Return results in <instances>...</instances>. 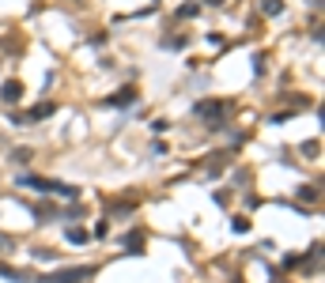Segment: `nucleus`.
Here are the masks:
<instances>
[{
  "instance_id": "nucleus-6",
  "label": "nucleus",
  "mask_w": 325,
  "mask_h": 283,
  "mask_svg": "<svg viewBox=\"0 0 325 283\" xmlns=\"http://www.w3.org/2000/svg\"><path fill=\"white\" fill-rule=\"evenodd\" d=\"M0 276H4V280H19V283H26V280H30L26 272H19V268H8V265H0Z\"/></svg>"
},
{
  "instance_id": "nucleus-7",
  "label": "nucleus",
  "mask_w": 325,
  "mask_h": 283,
  "mask_svg": "<svg viewBox=\"0 0 325 283\" xmlns=\"http://www.w3.org/2000/svg\"><path fill=\"white\" fill-rule=\"evenodd\" d=\"M140 242H144V234H125V249H132V253H140Z\"/></svg>"
},
{
  "instance_id": "nucleus-3",
  "label": "nucleus",
  "mask_w": 325,
  "mask_h": 283,
  "mask_svg": "<svg viewBox=\"0 0 325 283\" xmlns=\"http://www.w3.org/2000/svg\"><path fill=\"white\" fill-rule=\"evenodd\" d=\"M132 102H136V91L132 87H121V91H114L106 98V106H132Z\"/></svg>"
},
{
  "instance_id": "nucleus-2",
  "label": "nucleus",
  "mask_w": 325,
  "mask_h": 283,
  "mask_svg": "<svg viewBox=\"0 0 325 283\" xmlns=\"http://www.w3.org/2000/svg\"><path fill=\"white\" fill-rule=\"evenodd\" d=\"M94 268H64V272H53V276H42L38 283H80V280H91Z\"/></svg>"
},
{
  "instance_id": "nucleus-4",
  "label": "nucleus",
  "mask_w": 325,
  "mask_h": 283,
  "mask_svg": "<svg viewBox=\"0 0 325 283\" xmlns=\"http://www.w3.org/2000/svg\"><path fill=\"white\" fill-rule=\"evenodd\" d=\"M220 113H227V102H200L197 106V117H220Z\"/></svg>"
},
{
  "instance_id": "nucleus-12",
  "label": "nucleus",
  "mask_w": 325,
  "mask_h": 283,
  "mask_svg": "<svg viewBox=\"0 0 325 283\" xmlns=\"http://www.w3.org/2000/svg\"><path fill=\"white\" fill-rule=\"evenodd\" d=\"M299 197H302V200H318V189H310V185H302V189H299Z\"/></svg>"
},
{
  "instance_id": "nucleus-5",
  "label": "nucleus",
  "mask_w": 325,
  "mask_h": 283,
  "mask_svg": "<svg viewBox=\"0 0 325 283\" xmlns=\"http://www.w3.org/2000/svg\"><path fill=\"white\" fill-rule=\"evenodd\" d=\"M19 94H23V83H19V79H12V83L0 87V98H4V102H16Z\"/></svg>"
},
{
  "instance_id": "nucleus-8",
  "label": "nucleus",
  "mask_w": 325,
  "mask_h": 283,
  "mask_svg": "<svg viewBox=\"0 0 325 283\" xmlns=\"http://www.w3.org/2000/svg\"><path fill=\"white\" fill-rule=\"evenodd\" d=\"M53 110H57L53 102H42V106H34V110H30V117H34V121H38V117H50Z\"/></svg>"
},
{
  "instance_id": "nucleus-11",
  "label": "nucleus",
  "mask_w": 325,
  "mask_h": 283,
  "mask_svg": "<svg viewBox=\"0 0 325 283\" xmlns=\"http://www.w3.org/2000/svg\"><path fill=\"white\" fill-rule=\"evenodd\" d=\"M284 11V0H265V15H280Z\"/></svg>"
},
{
  "instance_id": "nucleus-9",
  "label": "nucleus",
  "mask_w": 325,
  "mask_h": 283,
  "mask_svg": "<svg viewBox=\"0 0 325 283\" xmlns=\"http://www.w3.org/2000/svg\"><path fill=\"white\" fill-rule=\"evenodd\" d=\"M64 234H68V242H76V246H80V242H87V231H84V227H68Z\"/></svg>"
},
{
  "instance_id": "nucleus-10",
  "label": "nucleus",
  "mask_w": 325,
  "mask_h": 283,
  "mask_svg": "<svg viewBox=\"0 0 325 283\" xmlns=\"http://www.w3.org/2000/svg\"><path fill=\"white\" fill-rule=\"evenodd\" d=\"M197 11H200V4H193V0H189V4H182V8H178V15H182V19H193Z\"/></svg>"
},
{
  "instance_id": "nucleus-1",
  "label": "nucleus",
  "mask_w": 325,
  "mask_h": 283,
  "mask_svg": "<svg viewBox=\"0 0 325 283\" xmlns=\"http://www.w3.org/2000/svg\"><path fill=\"white\" fill-rule=\"evenodd\" d=\"M19 185H30L38 189V193H53V197H80L76 185H64V181H50V178H34V174H26V178H19Z\"/></svg>"
},
{
  "instance_id": "nucleus-13",
  "label": "nucleus",
  "mask_w": 325,
  "mask_h": 283,
  "mask_svg": "<svg viewBox=\"0 0 325 283\" xmlns=\"http://www.w3.org/2000/svg\"><path fill=\"white\" fill-rule=\"evenodd\" d=\"M250 231V219H234V234H246Z\"/></svg>"
}]
</instances>
